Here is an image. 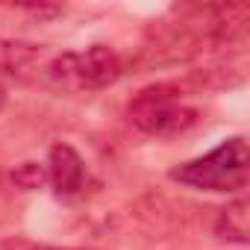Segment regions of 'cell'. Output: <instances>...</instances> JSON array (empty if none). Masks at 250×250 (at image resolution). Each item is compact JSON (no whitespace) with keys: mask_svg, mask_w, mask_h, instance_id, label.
I'll return each instance as SVG.
<instances>
[{"mask_svg":"<svg viewBox=\"0 0 250 250\" xmlns=\"http://www.w3.org/2000/svg\"><path fill=\"white\" fill-rule=\"evenodd\" d=\"M247 171H250V150L244 136L224 139L215 150L206 156H197L191 162H183L171 168V180L183 183L197 191H218V194H232L247 186Z\"/></svg>","mask_w":250,"mask_h":250,"instance_id":"obj_1","label":"cell"},{"mask_svg":"<svg viewBox=\"0 0 250 250\" xmlns=\"http://www.w3.org/2000/svg\"><path fill=\"white\" fill-rule=\"evenodd\" d=\"M130 121L133 127H139L147 136L156 139H171L180 136L186 130H191L200 121V112L188 103L180 100L177 88L171 85H150L142 88L133 100H130Z\"/></svg>","mask_w":250,"mask_h":250,"instance_id":"obj_2","label":"cell"},{"mask_svg":"<svg viewBox=\"0 0 250 250\" xmlns=\"http://www.w3.org/2000/svg\"><path fill=\"white\" fill-rule=\"evenodd\" d=\"M121 59L106 44H91L85 53H74V74H77V91H100L118 83L121 77Z\"/></svg>","mask_w":250,"mask_h":250,"instance_id":"obj_3","label":"cell"},{"mask_svg":"<svg viewBox=\"0 0 250 250\" xmlns=\"http://www.w3.org/2000/svg\"><path fill=\"white\" fill-rule=\"evenodd\" d=\"M47 177H50V186L59 197H74L85 183L83 156L71 145H53L50 159H47Z\"/></svg>","mask_w":250,"mask_h":250,"instance_id":"obj_4","label":"cell"},{"mask_svg":"<svg viewBox=\"0 0 250 250\" xmlns=\"http://www.w3.org/2000/svg\"><path fill=\"white\" fill-rule=\"evenodd\" d=\"M247 232H250V203L247 197H235L229 200L218 218H215V235L232 244H247Z\"/></svg>","mask_w":250,"mask_h":250,"instance_id":"obj_5","label":"cell"},{"mask_svg":"<svg viewBox=\"0 0 250 250\" xmlns=\"http://www.w3.org/2000/svg\"><path fill=\"white\" fill-rule=\"evenodd\" d=\"M42 59V44L18 42V39H0V74H21L24 68Z\"/></svg>","mask_w":250,"mask_h":250,"instance_id":"obj_6","label":"cell"},{"mask_svg":"<svg viewBox=\"0 0 250 250\" xmlns=\"http://www.w3.org/2000/svg\"><path fill=\"white\" fill-rule=\"evenodd\" d=\"M12 183H15L18 188H24V191H39V188H44V186L50 183V177H47V168H44V165H39V162H24V165H18V168L12 171Z\"/></svg>","mask_w":250,"mask_h":250,"instance_id":"obj_7","label":"cell"},{"mask_svg":"<svg viewBox=\"0 0 250 250\" xmlns=\"http://www.w3.org/2000/svg\"><path fill=\"white\" fill-rule=\"evenodd\" d=\"M0 250H68V247H50V244H36V241H3Z\"/></svg>","mask_w":250,"mask_h":250,"instance_id":"obj_8","label":"cell"},{"mask_svg":"<svg viewBox=\"0 0 250 250\" xmlns=\"http://www.w3.org/2000/svg\"><path fill=\"white\" fill-rule=\"evenodd\" d=\"M3 106H6V88L0 85V109H3Z\"/></svg>","mask_w":250,"mask_h":250,"instance_id":"obj_9","label":"cell"}]
</instances>
